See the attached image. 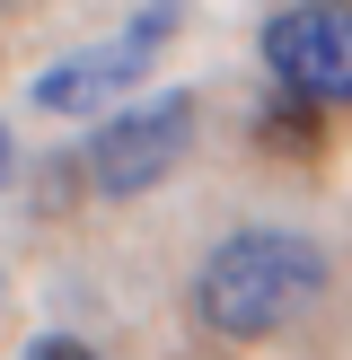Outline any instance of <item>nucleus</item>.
Wrapping results in <instances>:
<instances>
[{
	"instance_id": "f257e3e1",
	"label": "nucleus",
	"mask_w": 352,
	"mask_h": 360,
	"mask_svg": "<svg viewBox=\"0 0 352 360\" xmlns=\"http://www.w3.org/2000/svg\"><path fill=\"white\" fill-rule=\"evenodd\" d=\"M317 299H326V255L291 229H238L194 273V316L229 343H264V334L299 326Z\"/></svg>"
},
{
	"instance_id": "f03ea898",
	"label": "nucleus",
	"mask_w": 352,
	"mask_h": 360,
	"mask_svg": "<svg viewBox=\"0 0 352 360\" xmlns=\"http://www.w3.org/2000/svg\"><path fill=\"white\" fill-rule=\"evenodd\" d=\"M168 35H176V9L158 0V9H141L123 35H106V44L70 53V62H53V70H35V105H44V115H97L106 97H123V88L168 53Z\"/></svg>"
},
{
	"instance_id": "7ed1b4c3",
	"label": "nucleus",
	"mask_w": 352,
	"mask_h": 360,
	"mask_svg": "<svg viewBox=\"0 0 352 360\" xmlns=\"http://www.w3.org/2000/svg\"><path fill=\"white\" fill-rule=\"evenodd\" d=\"M264 62L291 97L344 105L352 97V0H299L264 27Z\"/></svg>"
},
{
	"instance_id": "20e7f679",
	"label": "nucleus",
	"mask_w": 352,
	"mask_h": 360,
	"mask_svg": "<svg viewBox=\"0 0 352 360\" xmlns=\"http://www.w3.org/2000/svg\"><path fill=\"white\" fill-rule=\"evenodd\" d=\"M185 141H194V97L123 105V115H106L97 141H88V185L97 193H150L158 176L185 158Z\"/></svg>"
},
{
	"instance_id": "39448f33",
	"label": "nucleus",
	"mask_w": 352,
	"mask_h": 360,
	"mask_svg": "<svg viewBox=\"0 0 352 360\" xmlns=\"http://www.w3.org/2000/svg\"><path fill=\"white\" fill-rule=\"evenodd\" d=\"M256 141L264 150H282V158H317L326 150V105H308V97H264V115H256Z\"/></svg>"
},
{
	"instance_id": "423d86ee",
	"label": "nucleus",
	"mask_w": 352,
	"mask_h": 360,
	"mask_svg": "<svg viewBox=\"0 0 352 360\" xmlns=\"http://www.w3.org/2000/svg\"><path fill=\"white\" fill-rule=\"evenodd\" d=\"M27 360H97V352H88V343H70V334H44Z\"/></svg>"
},
{
	"instance_id": "0eeeda50",
	"label": "nucleus",
	"mask_w": 352,
	"mask_h": 360,
	"mask_svg": "<svg viewBox=\"0 0 352 360\" xmlns=\"http://www.w3.org/2000/svg\"><path fill=\"white\" fill-rule=\"evenodd\" d=\"M9 158H18V150H9V132H0V185H9Z\"/></svg>"
}]
</instances>
